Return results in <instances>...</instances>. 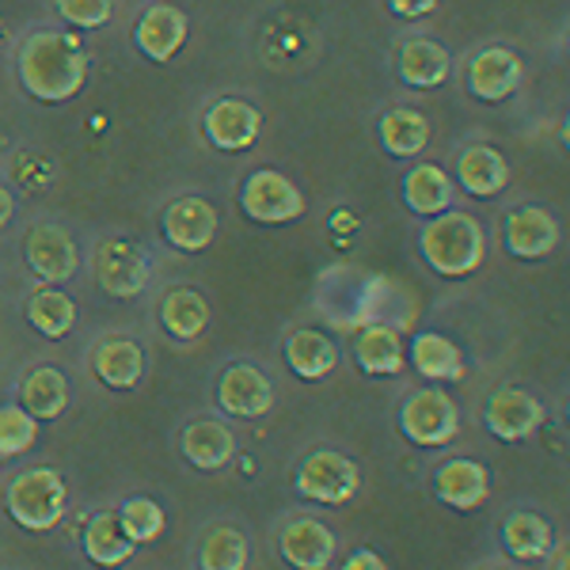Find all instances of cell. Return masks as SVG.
<instances>
[{
    "mask_svg": "<svg viewBox=\"0 0 570 570\" xmlns=\"http://www.w3.org/2000/svg\"><path fill=\"white\" fill-rule=\"evenodd\" d=\"M411 362H415V370L426 376V381H461L464 376V354L461 346L453 343V338L438 335V331H422L415 335V343H411Z\"/></svg>",
    "mask_w": 570,
    "mask_h": 570,
    "instance_id": "obj_25",
    "label": "cell"
},
{
    "mask_svg": "<svg viewBox=\"0 0 570 570\" xmlns=\"http://www.w3.org/2000/svg\"><path fill=\"white\" fill-rule=\"evenodd\" d=\"M505 252L513 259H525V263H537V259H548L559 244V225L548 209L540 206H518L510 209L505 217Z\"/></svg>",
    "mask_w": 570,
    "mask_h": 570,
    "instance_id": "obj_13",
    "label": "cell"
},
{
    "mask_svg": "<svg viewBox=\"0 0 570 570\" xmlns=\"http://www.w3.org/2000/svg\"><path fill=\"white\" fill-rule=\"evenodd\" d=\"M217 403L236 419H263L274 407V384L255 365H228L217 381Z\"/></svg>",
    "mask_w": 570,
    "mask_h": 570,
    "instance_id": "obj_12",
    "label": "cell"
},
{
    "mask_svg": "<svg viewBox=\"0 0 570 570\" xmlns=\"http://www.w3.org/2000/svg\"><path fill=\"white\" fill-rule=\"evenodd\" d=\"M66 480L53 468H27L4 491V510L27 532H46L66 518Z\"/></svg>",
    "mask_w": 570,
    "mask_h": 570,
    "instance_id": "obj_3",
    "label": "cell"
},
{
    "mask_svg": "<svg viewBox=\"0 0 570 570\" xmlns=\"http://www.w3.org/2000/svg\"><path fill=\"white\" fill-rule=\"evenodd\" d=\"M259 110L252 104H244V99H217L214 107L206 110V118H202V130H206V141L214 145L220 153H244L255 145V137H259Z\"/></svg>",
    "mask_w": 570,
    "mask_h": 570,
    "instance_id": "obj_11",
    "label": "cell"
},
{
    "mask_svg": "<svg viewBox=\"0 0 570 570\" xmlns=\"http://www.w3.org/2000/svg\"><path fill=\"white\" fill-rule=\"evenodd\" d=\"M137 544L122 532L118 525V513H96V518L85 525V556L91 559L96 567H122L134 559Z\"/></svg>",
    "mask_w": 570,
    "mask_h": 570,
    "instance_id": "obj_27",
    "label": "cell"
},
{
    "mask_svg": "<svg viewBox=\"0 0 570 570\" xmlns=\"http://www.w3.org/2000/svg\"><path fill=\"white\" fill-rule=\"evenodd\" d=\"M134 39H137V50H141L145 58L171 61L179 46L187 42V16H183L179 8H171V4L145 8L141 20H137Z\"/></svg>",
    "mask_w": 570,
    "mask_h": 570,
    "instance_id": "obj_18",
    "label": "cell"
},
{
    "mask_svg": "<svg viewBox=\"0 0 570 570\" xmlns=\"http://www.w3.org/2000/svg\"><path fill=\"white\" fill-rule=\"evenodd\" d=\"M434 494L438 502H445L449 510H480L491 494V475L480 461H468V456H456V461H445L434 472Z\"/></svg>",
    "mask_w": 570,
    "mask_h": 570,
    "instance_id": "obj_16",
    "label": "cell"
},
{
    "mask_svg": "<svg viewBox=\"0 0 570 570\" xmlns=\"http://www.w3.org/2000/svg\"><path fill=\"white\" fill-rule=\"evenodd\" d=\"M27 320L46 338H66L77 327V305L61 289L46 285V289L31 293V301H27Z\"/></svg>",
    "mask_w": 570,
    "mask_h": 570,
    "instance_id": "obj_31",
    "label": "cell"
},
{
    "mask_svg": "<svg viewBox=\"0 0 570 570\" xmlns=\"http://www.w3.org/2000/svg\"><path fill=\"white\" fill-rule=\"evenodd\" d=\"M91 365H96V376L115 392H126L141 381L145 373V354L134 338H104L91 354Z\"/></svg>",
    "mask_w": 570,
    "mask_h": 570,
    "instance_id": "obj_23",
    "label": "cell"
},
{
    "mask_svg": "<svg viewBox=\"0 0 570 570\" xmlns=\"http://www.w3.org/2000/svg\"><path fill=\"white\" fill-rule=\"evenodd\" d=\"M357 487H362L357 464L343 453H331V449H320V453L305 456V464L297 468V494L308 502L343 505L354 499Z\"/></svg>",
    "mask_w": 570,
    "mask_h": 570,
    "instance_id": "obj_6",
    "label": "cell"
},
{
    "mask_svg": "<svg viewBox=\"0 0 570 570\" xmlns=\"http://www.w3.org/2000/svg\"><path fill=\"white\" fill-rule=\"evenodd\" d=\"M521 77H525V61L505 46H487L468 61V91L480 104H502L518 91Z\"/></svg>",
    "mask_w": 570,
    "mask_h": 570,
    "instance_id": "obj_9",
    "label": "cell"
},
{
    "mask_svg": "<svg viewBox=\"0 0 570 570\" xmlns=\"http://www.w3.org/2000/svg\"><path fill=\"white\" fill-rule=\"evenodd\" d=\"M376 134H381L384 153L419 156L422 149H426V141H430V122H426V115L415 110V107H392V110H384V115H381Z\"/></svg>",
    "mask_w": 570,
    "mask_h": 570,
    "instance_id": "obj_29",
    "label": "cell"
},
{
    "mask_svg": "<svg viewBox=\"0 0 570 570\" xmlns=\"http://www.w3.org/2000/svg\"><path fill=\"white\" fill-rule=\"evenodd\" d=\"M247 559H252V548H247V537L240 529L217 525L202 537V548H198L202 570H244Z\"/></svg>",
    "mask_w": 570,
    "mask_h": 570,
    "instance_id": "obj_32",
    "label": "cell"
},
{
    "mask_svg": "<svg viewBox=\"0 0 570 570\" xmlns=\"http://www.w3.org/2000/svg\"><path fill=\"white\" fill-rule=\"evenodd\" d=\"M419 252L441 278H468L480 271L487 255L483 225L464 209H445L438 217H426L419 233Z\"/></svg>",
    "mask_w": 570,
    "mask_h": 570,
    "instance_id": "obj_2",
    "label": "cell"
},
{
    "mask_svg": "<svg viewBox=\"0 0 570 570\" xmlns=\"http://www.w3.org/2000/svg\"><path fill=\"white\" fill-rule=\"evenodd\" d=\"M354 357L365 376H395L403 370V343L392 327L370 324L354 335Z\"/></svg>",
    "mask_w": 570,
    "mask_h": 570,
    "instance_id": "obj_26",
    "label": "cell"
},
{
    "mask_svg": "<svg viewBox=\"0 0 570 570\" xmlns=\"http://www.w3.org/2000/svg\"><path fill=\"white\" fill-rule=\"evenodd\" d=\"M115 513H118V525H122V532L134 540L137 548L160 540L164 525H168L160 502H153V499H130V502H122V510H115Z\"/></svg>",
    "mask_w": 570,
    "mask_h": 570,
    "instance_id": "obj_33",
    "label": "cell"
},
{
    "mask_svg": "<svg viewBox=\"0 0 570 570\" xmlns=\"http://www.w3.org/2000/svg\"><path fill=\"white\" fill-rule=\"evenodd\" d=\"M556 570H570V548H563V551L556 556Z\"/></svg>",
    "mask_w": 570,
    "mask_h": 570,
    "instance_id": "obj_40",
    "label": "cell"
},
{
    "mask_svg": "<svg viewBox=\"0 0 570 570\" xmlns=\"http://www.w3.org/2000/svg\"><path fill=\"white\" fill-rule=\"evenodd\" d=\"M338 570H389V563H384V559L376 556V551L362 548V551H354V556L346 559V563L338 567Z\"/></svg>",
    "mask_w": 570,
    "mask_h": 570,
    "instance_id": "obj_37",
    "label": "cell"
},
{
    "mask_svg": "<svg viewBox=\"0 0 570 570\" xmlns=\"http://www.w3.org/2000/svg\"><path fill=\"white\" fill-rule=\"evenodd\" d=\"M483 422L494 438L505 445H518V441L532 438L544 422V407H540L537 395H529L525 389H499L487 400Z\"/></svg>",
    "mask_w": 570,
    "mask_h": 570,
    "instance_id": "obj_10",
    "label": "cell"
},
{
    "mask_svg": "<svg viewBox=\"0 0 570 570\" xmlns=\"http://www.w3.org/2000/svg\"><path fill=\"white\" fill-rule=\"evenodd\" d=\"M400 80L411 88H438L453 72V58L449 50L434 39H411L400 46Z\"/></svg>",
    "mask_w": 570,
    "mask_h": 570,
    "instance_id": "obj_22",
    "label": "cell"
},
{
    "mask_svg": "<svg viewBox=\"0 0 570 570\" xmlns=\"http://www.w3.org/2000/svg\"><path fill=\"white\" fill-rule=\"evenodd\" d=\"M61 12V20H69L72 27H104L110 20V12H115V0H53Z\"/></svg>",
    "mask_w": 570,
    "mask_h": 570,
    "instance_id": "obj_35",
    "label": "cell"
},
{
    "mask_svg": "<svg viewBox=\"0 0 570 570\" xmlns=\"http://www.w3.org/2000/svg\"><path fill=\"white\" fill-rule=\"evenodd\" d=\"M567 419H570V407H567Z\"/></svg>",
    "mask_w": 570,
    "mask_h": 570,
    "instance_id": "obj_41",
    "label": "cell"
},
{
    "mask_svg": "<svg viewBox=\"0 0 570 570\" xmlns=\"http://www.w3.org/2000/svg\"><path fill=\"white\" fill-rule=\"evenodd\" d=\"M551 544H556V537H551V525L540 513H510L502 525V548L510 551L518 563H537V559H548Z\"/></svg>",
    "mask_w": 570,
    "mask_h": 570,
    "instance_id": "obj_28",
    "label": "cell"
},
{
    "mask_svg": "<svg viewBox=\"0 0 570 570\" xmlns=\"http://www.w3.org/2000/svg\"><path fill=\"white\" fill-rule=\"evenodd\" d=\"M400 434L419 449H441L461 434V407L438 389L411 392L400 407Z\"/></svg>",
    "mask_w": 570,
    "mask_h": 570,
    "instance_id": "obj_4",
    "label": "cell"
},
{
    "mask_svg": "<svg viewBox=\"0 0 570 570\" xmlns=\"http://www.w3.org/2000/svg\"><path fill=\"white\" fill-rule=\"evenodd\" d=\"M183 456H187L190 468L198 472H220L228 461L236 456V438L225 422L217 419H198L183 430Z\"/></svg>",
    "mask_w": 570,
    "mask_h": 570,
    "instance_id": "obj_19",
    "label": "cell"
},
{
    "mask_svg": "<svg viewBox=\"0 0 570 570\" xmlns=\"http://www.w3.org/2000/svg\"><path fill=\"white\" fill-rule=\"evenodd\" d=\"M217 236V209L206 198H176L164 209V240L176 252H206Z\"/></svg>",
    "mask_w": 570,
    "mask_h": 570,
    "instance_id": "obj_14",
    "label": "cell"
},
{
    "mask_svg": "<svg viewBox=\"0 0 570 570\" xmlns=\"http://www.w3.org/2000/svg\"><path fill=\"white\" fill-rule=\"evenodd\" d=\"M39 441V419L23 407H0V461H12V456H23L27 449Z\"/></svg>",
    "mask_w": 570,
    "mask_h": 570,
    "instance_id": "obj_34",
    "label": "cell"
},
{
    "mask_svg": "<svg viewBox=\"0 0 570 570\" xmlns=\"http://www.w3.org/2000/svg\"><path fill=\"white\" fill-rule=\"evenodd\" d=\"M160 324L168 335H176L179 343H195V338L206 331L209 324V305L198 289H187V285H176V289L164 293L160 301Z\"/></svg>",
    "mask_w": 570,
    "mask_h": 570,
    "instance_id": "obj_24",
    "label": "cell"
},
{
    "mask_svg": "<svg viewBox=\"0 0 570 570\" xmlns=\"http://www.w3.org/2000/svg\"><path fill=\"white\" fill-rule=\"evenodd\" d=\"M335 532L316 518H293L278 532V551L293 570H327L335 563Z\"/></svg>",
    "mask_w": 570,
    "mask_h": 570,
    "instance_id": "obj_15",
    "label": "cell"
},
{
    "mask_svg": "<svg viewBox=\"0 0 570 570\" xmlns=\"http://www.w3.org/2000/svg\"><path fill=\"white\" fill-rule=\"evenodd\" d=\"M559 145L570 153V110H567V118H563V126H559Z\"/></svg>",
    "mask_w": 570,
    "mask_h": 570,
    "instance_id": "obj_39",
    "label": "cell"
},
{
    "mask_svg": "<svg viewBox=\"0 0 570 570\" xmlns=\"http://www.w3.org/2000/svg\"><path fill=\"white\" fill-rule=\"evenodd\" d=\"M456 183H461L464 195L472 198H494L510 187V164L499 149L491 145H468L456 156Z\"/></svg>",
    "mask_w": 570,
    "mask_h": 570,
    "instance_id": "obj_17",
    "label": "cell"
},
{
    "mask_svg": "<svg viewBox=\"0 0 570 570\" xmlns=\"http://www.w3.org/2000/svg\"><path fill=\"white\" fill-rule=\"evenodd\" d=\"M453 176L445 168H438V164H415L403 176V202L419 217H438L445 209H453Z\"/></svg>",
    "mask_w": 570,
    "mask_h": 570,
    "instance_id": "obj_20",
    "label": "cell"
},
{
    "mask_svg": "<svg viewBox=\"0 0 570 570\" xmlns=\"http://www.w3.org/2000/svg\"><path fill=\"white\" fill-rule=\"evenodd\" d=\"M285 365H289L293 376H301V381H324L338 365V346L331 343L324 331L301 327L285 338Z\"/></svg>",
    "mask_w": 570,
    "mask_h": 570,
    "instance_id": "obj_21",
    "label": "cell"
},
{
    "mask_svg": "<svg viewBox=\"0 0 570 570\" xmlns=\"http://www.w3.org/2000/svg\"><path fill=\"white\" fill-rule=\"evenodd\" d=\"M16 69L35 99L69 104L88 80V53L72 31H35L16 53Z\"/></svg>",
    "mask_w": 570,
    "mask_h": 570,
    "instance_id": "obj_1",
    "label": "cell"
},
{
    "mask_svg": "<svg viewBox=\"0 0 570 570\" xmlns=\"http://www.w3.org/2000/svg\"><path fill=\"white\" fill-rule=\"evenodd\" d=\"M240 209L259 225H289L305 214V190L289 176L274 168H259L244 179L240 187Z\"/></svg>",
    "mask_w": 570,
    "mask_h": 570,
    "instance_id": "obj_5",
    "label": "cell"
},
{
    "mask_svg": "<svg viewBox=\"0 0 570 570\" xmlns=\"http://www.w3.org/2000/svg\"><path fill=\"white\" fill-rule=\"evenodd\" d=\"M96 278L107 297L130 301L149 285V255L130 240H104L96 252Z\"/></svg>",
    "mask_w": 570,
    "mask_h": 570,
    "instance_id": "obj_7",
    "label": "cell"
},
{
    "mask_svg": "<svg viewBox=\"0 0 570 570\" xmlns=\"http://www.w3.org/2000/svg\"><path fill=\"white\" fill-rule=\"evenodd\" d=\"M389 8L400 20H419V16H430L438 8V0H389Z\"/></svg>",
    "mask_w": 570,
    "mask_h": 570,
    "instance_id": "obj_36",
    "label": "cell"
},
{
    "mask_svg": "<svg viewBox=\"0 0 570 570\" xmlns=\"http://www.w3.org/2000/svg\"><path fill=\"white\" fill-rule=\"evenodd\" d=\"M23 255H27V266L35 271V278H42L46 285L69 282L80 266L72 236L61 225H50V220H46V225H35L31 233H27Z\"/></svg>",
    "mask_w": 570,
    "mask_h": 570,
    "instance_id": "obj_8",
    "label": "cell"
},
{
    "mask_svg": "<svg viewBox=\"0 0 570 570\" xmlns=\"http://www.w3.org/2000/svg\"><path fill=\"white\" fill-rule=\"evenodd\" d=\"M12 195H8V190L4 187H0V228H4L8 225V220H12Z\"/></svg>",
    "mask_w": 570,
    "mask_h": 570,
    "instance_id": "obj_38",
    "label": "cell"
},
{
    "mask_svg": "<svg viewBox=\"0 0 570 570\" xmlns=\"http://www.w3.org/2000/svg\"><path fill=\"white\" fill-rule=\"evenodd\" d=\"M20 403L31 411L35 419H61V411L69 407V381L53 365H39L23 376L20 384Z\"/></svg>",
    "mask_w": 570,
    "mask_h": 570,
    "instance_id": "obj_30",
    "label": "cell"
}]
</instances>
